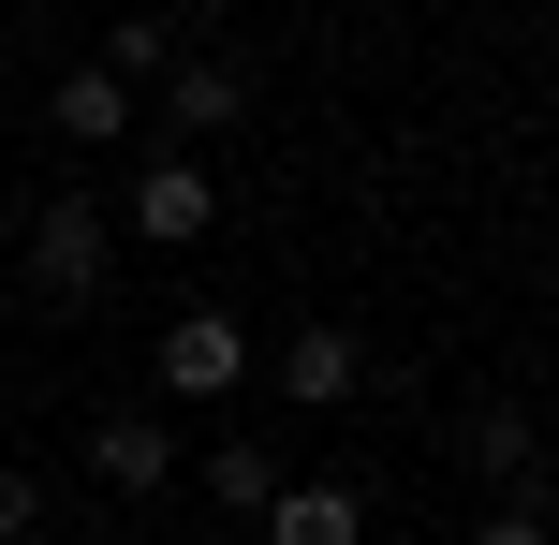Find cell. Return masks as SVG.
Instances as JSON below:
<instances>
[{
	"instance_id": "10",
	"label": "cell",
	"mask_w": 559,
	"mask_h": 545,
	"mask_svg": "<svg viewBox=\"0 0 559 545\" xmlns=\"http://www.w3.org/2000/svg\"><path fill=\"white\" fill-rule=\"evenodd\" d=\"M177 59H192V29H177V15H118V29H104V59H88V74H118V88H133V104H147V88H163Z\"/></svg>"
},
{
	"instance_id": "8",
	"label": "cell",
	"mask_w": 559,
	"mask_h": 545,
	"mask_svg": "<svg viewBox=\"0 0 559 545\" xmlns=\"http://www.w3.org/2000/svg\"><path fill=\"white\" fill-rule=\"evenodd\" d=\"M88 472H104L118 501H147V487H177L192 458H177V428H163V413H104V428H88Z\"/></svg>"
},
{
	"instance_id": "9",
	"label": "cell",
	"mask_w": 559,
	"mask_h": 545,
	"mask_svg": "<svg viewBox=\"0 0 559 545\" xmlns=\"http://www.w3.org/2000/svg\"><path fill=\"white\" fill-rule=\"evenodd\" d=\"M45 133H59V147H118V133H133V88H118V74H88V59H74V74L45 88Z\"/></svg>"
},
{
	"instance_id": "6",
	"label": "cell",
	"mask_w": 559,
	"mask_h": 545,
	"mask_svg": "<svg viewBox=\"0 0 559 545\" xmlns=\"http://www.w3.org/2000/svg\"><path fill=\"white\" fill-rule=\"evenodd\" d=\"M251 531L265 545H368V487H354V472H280V501Z\"/></svg>"
},
{
	"instance_id": "12",
	"label": "cell",
	"mask_w": 559,
	"mask_h": 545,
	"mask_svg": "<svg viewBox=\"0 0 559 545\" xmlns=\"http://www.w3.org/2000/svg\"><path fill=\"white\" fill-rule=\"evenodd\" d=\"M29 531H45V487H29V472L0 458V545H29Z\"/></svg>"
},
{
	"instance_id": "13",
	"label": "cell",
	"mask_w": 559,
	"mask_h": 545,
	"mask_svg": "<svg viewBox=\"0 0 559 545\" xmlns=\"http://www.w3.org/2000/svg\"><path fill=\"white\" fill-rule=\"evenodd\" d=\"M472 545H545V517H531V501H501V517H486Z\"/></svg>"
},
{
	"instance_id": "4",
	"label": "cell",
	"mask_w": 559,
	"mask_h": 545,
	"mask_svg": "<svg viewBox=\"0 0 559 545\" xmlns=\"http://www.w3.org/2000/svg\"><path fill=\"white\" fill-rule=\"evenodd\" d=\"M118 236H147V251H206V236H222V177H206V163H147L133 206H118Z\"/></svg>"
},
{
	"instance_id": "11",
	"label": "cell",
	"mask_w": 559,
	"mask_h": 545,
	"mask_svg": "<svg viewBox=\"0 0 559 545\" xmlns=\"http://www.w3.org/2000/svg\"><path fill=\"white\" fill-rule=\"evenodd\" d=\"M280 472H295V458H265V442L236 428V442H206V458H192V487L222 501V517H265V501H280Z\"/></svg>"
},
{
	"instance_id": "2",
	"label": "cell",
	"mask_w": 559,
	"mask_h": 545,
	"mask_svg": "<svg viewBox=\"0 0 559 545\" xmlns=\"http://www.w3.org/2000/svg\"><path fill=\"white\" fill-rule=\"evenodd\" d=\"M236 118H251V74H236L222 45H192V59H177V74L133 104V133H163V163H192L206 133H236Z\"/></svg>"
},
{
	"instance_id": "3",
	"label": "cell",
	"mask_w": 559,
	"mask_h": 545,
	"mask_svg": "<svg viewBox=\"0 0 559 545\" xmlns=\"http://www.w3.org/2000/svg\"><path fill=\"white\" fill-rule=\"evenodd\" d=\"M147 369H163V399H236V383H251L265 354H251V324H236V310H177Z\"/></svg>"
},
{
	"instance_id": "1",
	"label": "cell",
	"mask_w": 559,
	"mask_h": 545,
	"mask_svg": "<svg viewBox=\"0 0 559 545\" xmlns=\"http://www.w3.org/2000/svg\"><path fill=\"white\" fill-rule=\"evenodd\" d=\"M104 265H118V206L104 192H45L29 206V295H45V310H88Z\"/></svg>"
},
{
	"instance_id": "5",
	"label": "cell",
	"mask_w": 559,
	"mask_h": 545,
	"mask_svg": "<svg viewBox=\"0 0 559 545\" xmlns=\"http://www.w3.org/2000/svg\"><path fill=\"white\" fill-rule=\"evenodd\" d=\"M456 458H472L501 501H531V517H545V428H531V399H486V413H456Z\"/></svg>"
},
{
	"instance_id": "7",
	"label": "cell",
	"mask_w": 559,
	"mask_h": 545,
	"mask_svg": "<svg viewBox=\"0 0 559 545\" xmlns=\"http://www.w3.org/2000/svg\"><path fill=\"white\" fill-rule=\"evenodd\" d=\"M265 383H280L295 413H338V399L368 383V340H354V324H295V340L265 354Z\"/></svg>"
}]
</instances>
